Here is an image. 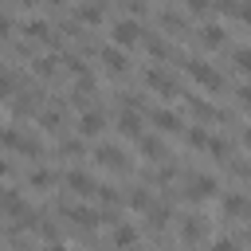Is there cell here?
<instances>
[{"mask_svg":"<svg viewBox=\"0 0 251 251\" xmlns=\"http://www.w3.org/2000/svg\"><path fill=\"white\" fill-rule=\"evenodd\" d=\"M94 165H102L110 173H129L133 169V157L122 145H94Z\"/></svg>","mask_w":251,"mask_h":251,"instance_id":"cell-1","label":"cell"},{"mask_svg":"<svg viewBox=\"0 0 251 251\" xmlns=\"http://www.w3.org/2000/svg\"><path fill=\"white\" fill-rule=\"evenodd\" d=\"M0 145H4V149H12V153H27V157H39V153H43V145H39L35 137H27L24 129H16V126L0 129Z\"/></svg>","mask_w":251,"mask_h":251,"instance_id":"cell-2","label":"cell"},{"mask_svg":"<svg viewBox=\"0 0 251 251\" xmlns=\"http://www.w3.org/2000/svg\"><path fill=\"white\" fill-rule=\"evenodd\" d=\"M188 78L196 86H204V90H224V75L216 67H208L204 59H188Z\"/></svg>","mask_w":251,"mask_h":251,"instance_id":"cell-3","label":"cell"},{"mask_svg":"<svg viewBox=\"0 0 251 251\" xmlns=\"http://www.w3.org/2000/svg\"><path fill=\"white\" fill-rule=\"evenodd\" d=\"M216 188H220V184H216V176H204V173L184 180V196H188V204H204V200H212V196H216Z\"/></svg>","mask_w":251,"mask_h":251,"instance_id":"cell-4","label":"cell"},{"mask_svg":"<svg viewBox=\"0 0 251 251\" xmlns=\"http://www.w3.org/2000/svg\"><path fill=\"white\" fill-rule=\"evenodd\" d=\"M137 39H145L137 20H114V27H110V43H118V47H133Z\"/></svg>","mask_w":251,"mask_h":251,"instance_id":"cell-5","label":"cell"},{"mask_svg":"<svg viewBox=\"0 0 251 251\" xmlns=\"http://www.w3.org/2000/svg\"><path fill=\"white\" fill-rule=\"evenodd\" d=\"M63 184H67L75 196H94V192H98V180H94L86 169H67V173H63Z\"/></svg>","mask_w":251,"mask_h":251,"instance_id":"cell-6","label":"cell"},{"mask_svg":"<svg viewBox=\"0 0 251 251\" xmlns=\"http://www.w3.org/2000/svg\"><path fill=\"white\" fill-rule=\"evenodd\" d=\"M98 59H102V67H106L110 75H126V71H129V55H126V47H118V43H106Z\"/></svg>","mask_w":251,"mask_h":251,"instance_id":"cell-7","label":"cell"},{"mask_svg":"<svg viewBox=\"0 0 251 251\" xmlns=\"http://www.w3.org/2000/svg\"><path fill=\"white\" fill-rule=\"evenodd\" d=\"M63 216H71V220H75L82 231L102 224V212H98V208H90V204H63Z\"/></svg>","mask_w":251,"mask_h":251,"instance_id":"cell-8","label":"cell"},{"mask_svg":"<svg viewBox=\"0 0 251 251\" xmlns=\"http://www.w3.org/2000/svg\"><path fill=\"white\" fill-rule=\"evenodd\" d=\"M141 78H145V86H149V90H157V94H165V98H169V94H176V78H173L169 71H161V67H149Z\"/></svg>","mask_w":251,"mask_h":251,"instance_id":"cell-9","label":"cell"},{"mask_svg":"<svg viewBox=\"0 0 251 251\" xmlns=\"http://www.w3.org/2000/svg\"><path fill=\"white\" fill-rule=\"evenodd\" d=\"M0 212H4L8 220H20V216L27 212L24 192H20V188H0Z\"/></svg>","mask_w":251,"mask_h":251,"instance_id":"cell-10","label":"cell"},{"mask_svg":"<svg viewBox=\"0 0 251 251\" xmlns=\"http://www.w3.org/2000/svg\"><path fill=\"white\" fill-rule=\"evenodd\" d=\"M106 129V114L102 110H82V118H78V137H98Z\"/></svg>","mask_w":251,"mask_h":251,"instance_id":"cell-11","label":"cell"},{"mask_svg":"<svg viewBox=\"0 0 251 251\" xmlns=\"http://www.w3.org/2000/svg\"><path fill=\"white\" fill-rule=\"evenodd\" d=\"M153 126H157V133H180L184 129V122H180V114L176 110H153Z\"/></svg>","mask_w":251,"mask_h":251,"instance_id":"cell-12","label":"cell"},{"mask_svg":"<svg viewBox=\"0 0 251 251\" xmlns=\"http://www.w3.org/2000/svg\"><path fill=\"white\" fill-rule=\"evenodd\" d=\"M137 153H141L145 161H165V157H169V153H165V141L153 137V133H141V137H137Z\"/></svg>","mask_w":251,"mask_h":251,"instance_id":"cell-13","label":"cell"},{"mask_svg":"<svg viewBox=\"0 0 251 251\" xmlns=\"http://www.w3.org/2000/svg\"><path fill=\"white\" fill-rule=\"evenodd\" d=\"M75 20H78V24H86V27H94V24H102V20H106V8H102L98 0H86V4H78V8H75Z\"/></svg>","mask_w":251,"mask_h":251,"instance_id":"cell-14","label":"cell"},{"mask_svg":"<svg viewBox=\"0 0 251 251\" xmlns=\"http://www.w3.org/2000/svg\"><path fill=\"white\" fill-rule=\"evenodd\" d=\"M114 126H118V133H126V137H141V118H137V110L129 106V110H122L118 118H114Z\"/></svg>","mask_w":251,"mask_h":251,"instance_id":"cell-15","label":"cell"},{"mask_svg":"<svg viewBox=\"0 0 251 251\" xmlns=\"http://www.w3.org/2000/svg\"><path fill=\"white\" fill-rule=\"evenodd\" d=\"M220 212H224L227 220H239V216H247V196H239V192H227V196L220 200Z\"/></svg>","mask_w":251,"mask_h":251,"instance_id":"cell-16","label":"cell"},{"mask_svg":"<svg viewBox=\"0 0 251 251\" xmlns=\"http://www.w3.org/2000/svg\"><path fill=\"white\" fill-rule=\"evenodd\" d=\"M20 31H24L27 39H43V43H59V39L51 35V27H47V20H27V24H20Z\"/></svg>","mask_w":251,"mask_h":251,"instance_id":"cell-17","label":"cell"},{"mask_svg":"<svg viewBox=\"0 0 251 251\" xmlns=\"http://www.w3.org/2000/svg\"><path fill=\"white\" fill-rule=\"evenodd\" d=\"M110 239H114V247H118V251H126V247H133V243H137V227H133V224H114Z\"/></svg>","mask_w":251,"mask_h":251,"instance_id":"cell-18","label":"cell"},{"mask_svg":"<svg viewBox=\"0 0 251 251\" xmlns=\"http://www.w3.org/2000/svg\"><path fill=\"white\" fill-rule=\"evenodd\" d=\"M126 204H129L133 212H149V208H153V192H149L145 184H137V188L126 196Z\"/></svg>","mask_w":251,"mask_h":251,"instance_id":"cell-19","label":"cell"},{"mask_svg":"<svg viewBox=\"0 0 251 251\" xmlns=\"http://www.w3.org/2000/svg\"><path fill=\"white\" fill-rule=\"evenodd\" d=\"M200 43H204V47H224V43H227V31L216 27V24H204V27H200Z\"/></svg>","mask_w":251,"mask_h":251,"instance_id":"cell-20","label":"cell"},{"mask_svg":"<svg viewBox=\"0 0 251 251\" xmlns=\"http://www.w3.org/2000/svg\"><path fill=\"white\" fill-rule=\"evenodd\" d=\"M200 235H204V220H200V216H188V220L180 224V239H184V243H196Z\"/></svg>","mask_w":251,"mask_h":251,"instance_id":"cell-21","label":"cell"},{"mask_svg":"<svg viewBox=\"0 0 251 251\" xmlns=\"http://www.w3.org/2000/svg\"><path fill=\"white\" fill-rule=\"evenodd\" d=\"M145 47H149V55H153V59H180L165 39H153V35H149V39H145Z\"/></svg>","mask_w":251,"mask_h":251,"instance_id":"cell-22","label":"cell"},{"mask_svg":"<svg viewBox=\"0 0 251 251\" xmlns=\"http://www.w3.org/2000/svg\"><path fill=\"white\" fill-rule=\"evenodd\" d=\"M31 67H35V75H39V78H55V71H59V59H55V55H39Z\"/></svg>","mask_w":251,"mask_h":251,"instance_id":"cell-23","label":"cell"},{"mask_svg":"<svg viewBox=\"0 0 251 251\" xmlns=\"http://www.w3.org/2000/svg\"><path fill=\"white\" fill-rule=\"evenodd\" d=\"M27 180H31V188H39V192H47V188H51V184H55L59 176H55L51 169H31V176H27Z\"/></svg>","mask_w":251,"mask_h":251,"instance_id":"cell-24","label":"cell"},{"mask_svg":"<svg viewBox=\"0 0 251 251\" xmlns=\"http://www.w3.org/2000/svg\"><path fill=\"white\" fill-rule=\"evenodd\" d=\"M231 67H235L239 75H251V47H235V51H231Z\"/></svg>","mask_w":251,"mask_h":251,"instance_id":"cell-25","label":"cell"},{"mask_svg":"<svg viewBox=\"0 0 251 251\" xmlns=\"http://www.w3.org/2000/svg\"><path fill=\"white\" fill-rule=\"evenodd\" d=\"M39 126H43L47 133H59V129H63V118H59V110H43V114H39Z\"/></svg>","mask_w":251,"mask_h":251,"instance_id":"cell-26","label":"cell"},{"mask_svg":"<svg viewBox=\"0 0 251 251\" xmlns=\"http://www.w3.org/2000/svg\"><path fill=\"white\" fill-rule=\"evenodd\" d=\"M184 141H188L192 149H208V133H204L200 126H188V133H184Z\"/></svg>","mask_w":251,"mask_h":251,"instance_id":"cell-27","label":"cell"},{"mask_svg":"<svg viewBox=\"0 0 251 251\" xmlns=\"http://www.w3.org/2000/svg\"><path fill=\"white\" fill-rule=\"evenodd\" d=\"M82 141H86V137H67V141H59V153H67V157H82Z\"/></svg>","mask_w":251,"mask_h":251,"instance_id":"cell-28","label":"cell"},{"mask_svg":"<svg viewBox=\"0 0 251 251\" xmlns=\"http://www.w3.org/2000/svg\"><path fill=\"white\" fill-rule=\"evenodd\" d=\"M208 153H216V157H231V141H224V137H208Z\"/></svg>","mask_w":251,"mask_h":251,"instance_id":"cell-29","label":"cell"},{"mask_svg":"<svg viewBox=\"0 0 251 251\" xmlns=\"http://www.w3.org/2000/svg\"><path fill=\"white\" fill-rule=\"evenodd\" d=\"M94 196H98V200H102V204H110V208H114V204H118V200H122V192H118V188H114V184H98V192H94Z\"/></svg>","mask_w":251,"mask_h":251,"instance_id":"cell-30","label":"cell"},{"mask_svg":"<svg viewBox=\"0 0 251 251\" xmlns=\"http://www.w3.org/2000/svg\"><path fill=\"white\" fill-rule=\"evenodd\" d=\"M161 24H165L169 31H180V27H184V20H180L176 12H161Z\"/></svg>","mask_w":251,"mask_h":251,"instance_id":"cell-31","label":"cell"},{"mask_svg":"<svg viewBox=\"0 0 251 251\" xmlns=\"http://www.w3.org/2000/svg\"><path fill=\"white\" fill-rule=\"evenodd\" d=\"M35 231H39L43 239H55V235H59V227H55L51 220H39V224H35Z\"/></svg>","mask_w":251,"mask_h":251,"instance_id":"cell-32","label":"cell"},{"mask_svg":"<svg viewBox=\"0 0 251 251\" xmlns=\"http://www.w3.org/2000/svg\"><path fill=\"white\" fill-rule=\"evenodd\" d=\"M184 8H188L192 16H208V8H212V4H208V0H184Z\"/></svg>","mask_w":251,"mask_h":251,"instance_id":"cell-33","label":"cell"},{"mask_svg":"<svg viewBox=\"0 0 251 251\" xmlns=\"http://www.w3.org/2000/svg\"><path fill=\"white\" fill-rule=\"evenodd\" d=\"M235 102H239L243 110H251V86H247V82H243V86L235 90Z\"/></svg>","mask_w":251,"mask_h":251,"instance_id":"cell-34","label":"cell"},{"mask_svg":"<svg viewBox=\"0 0 251 251\" xmlns=\"http://www.w3.org/2000/svg\"><path fill=\"white\" fill-rule=\"evenodd\" d=\"M212 251H239V243L224 235V239H216V243H212Z\"/></svg>","mask_w":251,"mask_h":251,"instance_id":"cell-35","label":"cell"},{"mask_svg":"<svg viewBox=\"0 0 251 251\" xmlns=\"http://www.w3.org/2000/svg\"><path fill=\"white\" fill-rule=\"evenodd\" d=\"M12 27H16V24H12V16H4V12H0V39H8V35H12Z\"/></svg>","mask_w":251,"mask_h":251,"instance_id":"cell-36","label":"cell"},{"mask_svg":"<svg viewBox=\"0 0 251 251\" xmlns=\"http://www.w3.org/2000/svg\"><path fill=\"white\" fill-rule=\"evenodd\" d=\"M129 12H133V16H145L149 4H145V0H129Z\"/></svg>","mask_w":251,"mask_h":251,"instance_id":"cell-37","label":"cell"},{"mask_svg":"<svg viewBox=\"0 0 251 251\" xmlns=\"http://www.w3.org/2000/svg\"><path fill=\"white\" fill-rule=\"evenodd\" d=\"M43 251H71V247H67V243H55V239H51V243H47Z\"/></svg>","mask_w":251,"mask_h":251,"instance_id":"cell-38","label":"cell"},{"mask_svg":"<svg viewBox=\"0 0 251 251\" xmlns=\"http://www.w3.org/2000/svg\"><path fill=\"white\" fill-rule=\"evenodd\" d=\"M4 176H12V165H8V161H0V180H4Z\"/></svg>","mask_w":251,"mask_h":251,"instance_id":"cell-39","label":"cell"},{"mask_svg":"<svg viewBox=\"0 0 251 251\" xmlns=\"http://www.w3.org/2000/svg\"><path fill=\"white\" fill-rule=\"evenodd\" d=\"M243 145H247V149H251V129H243Z\"/></svg>","mask_w":251,"mask_h":251,"instance_id":"cell-40","label":"cell"},{"mask_svg":"<svg viewBox=\"0 0 251 251\" xmlns=\"http://www.w3.org/2000/svg\"><path fill=\"white\" fill-rule=\"evenodd\" d=\"M47 4H63V0H47Z\"/></svg>","mask_w":251,"mask_h":251,"instance_id":"cell-41","label":"cell"}]
</instances>
